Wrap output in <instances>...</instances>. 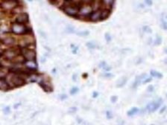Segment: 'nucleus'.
<instances>
[{
	"instance_id": "f257e3e1",
	"label": "nucleus",
	"mask_w": 167,
	"mask_h": 125,
	"mask_svg": "<svg viewBox=\"0 0 167 125\" xmlns=\"http://www.w3.org/2000/svg\"><path fill=\"white\" fill-rule=\"evenodd\" d=\"M11 30L13 34L18 35H30L32 34V31L31 28L27 27L25 25L13 22L11 26Z\"/></svg>"
},
{
	"instance_id": "f03ea898",
	"label": "nucleus",
	"mask_w": 167,
	"mask_h": 125,
	"mask_svg": "<svg viewBox=\"0 0 167 125\" xmlns=\"http://www.w3.org/2000/svg\"><path fill=\"white\" fill-rule=\"evenodd\" d=\"M21 49L18 47H12L11 49L5 50L2 53V56L5 57L8 61H12L17 56L20 55Z\"/></svg>"
},
{
	"instance_id": "7ed1b4c3",
	"label": "nucleus",
	"mask_w": 167,
	"mask_h": 125,
	"mask_svg": "<svg viewBox=\"0 0 167 125\" xmlns=\"http://www.w3.org/2000/svg\"><path fill=\"white\" fill-rule=\"evenodd\" d=\"M20 55L24 57L25 61L34 62L36 60V52L34 49H31L29 48H21Z\"/></svg>"
},
{
	"instance_id": "20e7f679",
	"label": "nucleus",
	"mask_w": 167,
	"mask_h": 125,
	"mask_svg": "<svg viewBox=\"0 0 167 125\" xmlns=\"http://www.w3.org/2000/svg\"><path fill=\"white\" fill-rule=\"evenodd\" d=\"M18 5H19V2L18 1H14V0L0 2V9L3 10V11H6L14 10Z\"/></svg>"
},
{
	"instance_id": "39448f33",
	"label": "nucleus",
	"mask_w": 167,
	"mask_h": 125,
	"mask_svg": "<svg viewBox=\"0 0 167 125\" xmlns=\"http://www.w3.org/2000/svg\"><path fill=\"white\" fill-rule=\"evenodd\" d=\"M9 82L15 87H19V86H22L24 84H25V78L22 77V76L13 74V73H12L11 76L10 78ZM9 82H8V83H9Z\"/></svg>"
},
{
	"instance_id": "423d86ee",
	"label": "nucleus",
	"mask_w": 167,
	"mask_h": 125,
	"mask_svg": "<svg viewBox=\"0 0 167 125\" xmlns=\"http://www.w3.org/2000/svg\"><path fill=\"white\" fill-rule=\"evenodd\" d=\"M16 23H20V24H23V25H26L29 23V17L28 15V13H19L17 15L16 17V21H14Z\"/></svg>"
},
{
	"instance_id": "0eeeda50",
	"label": "nucleus",
	"mask_w": 167,
	"mask_h": 125,
	"mask_svg": "<svg viewBox=\"0 0 167 125\" xmlns=\"http://www.w3.org/2000/svg\"><path fill=\"white\" fill-rule=\"evenodd\" d=\"M1 41V43L3 44V45H5V46H13V44L15 43V39L12 37H5L2 40H0Z\"/></svg>"
},
{
	"instance_id": "6e6552de",
	"label": "nucleus",
	"mask_w": 167,
	"mask_h": 125,
	"mask_svg": "<svg viewBox=\"0 0 167 125\" xmlns=\"http://www.w3.org/2000/svg\"><path fill=\"white\" fill-rule=\"evenodd\" d=\"M10 89H11L10 84L8 83L7 80L5 78H0V90L8 91Z\"/></svg>"
},
{
	"instance_id": "1a4fd4ad",
	"label": "nucleus",
	"mask_w": 167,
	"mask_h": 125,
	"mask_svg": "<svg viewBox=\"0 0 167 125\" xmlns=\"http://www.w3.org/2000/svg\"><path fill=\"white\" fill-rule=\"evenodd\" d=\"M1 56H2V54L0 53V57H1Z\"/></svg>"
},
{
	"instance_id": "9d476101",
	"label": "nucleus",
	"mask_w": 167,
	"mask_h": 125,
	"mask_svg": "<svg viewBox=\"0 0 167 125\" xmlns=\"http://www.w3.org/2000/svg\"><path fill=\"white\" fill-rule=\"evenodd\" d=\"M0 25H1V21H0Z\"/></svg>"
}]
</instances>
